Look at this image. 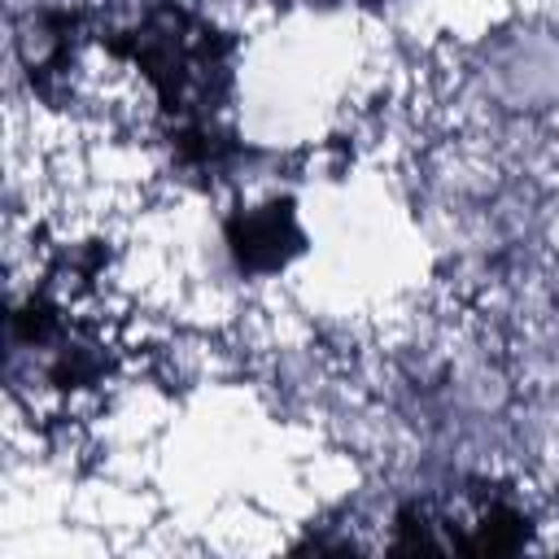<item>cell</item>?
Listing matches in <instances>:
<instances>
[{"label": "cell", "instance_id": "2", "mask_svg": "<svg viewBox=\"0 0 559 559\" xmlns=\"http://www.w3.org/2000/svg\"><path fill=\"white\" fill-rule=\"evenodd\" d=\"M301 249V231L288 205H266L231 223V253L245 271H275Z\"/></svg>", "mask_w": 559, "mask_h": 559}, {"label": "cell", "instance_id": "1", "mask_svg": "<svg viewBox=\"0 0 559 559\" xmlns=\"http://www.w3.org/2000/svg\"><path fill=\"white\" fill-rule=\"evenodd\" d=\"M109 44L144 70L162 105L175 109L188 127L214 114V100L227 87V39H218L214 26L166 4V9H153L135 31Z\"/></svg>", "mask_w": 559, "mask_h": 559}]
</instances>
